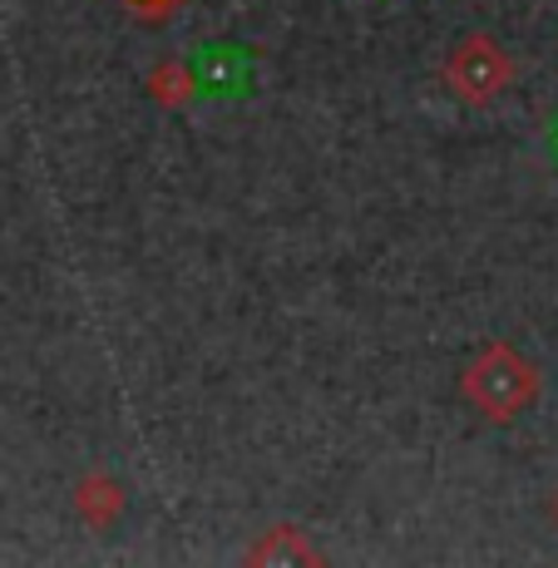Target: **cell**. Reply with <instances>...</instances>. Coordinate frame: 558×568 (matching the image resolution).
<instances>
[{
    "label": "cell",
    "instance_id": "6da1fadb",
    "mask_svg": "<svg viewBox=\"0 0 558 568\" xmlns=\"http://www.w3.org/2000/svg\"><path fill=\"white\" fill-rule=\"evenodd\" d=\"M539 386H544L539 366L509 342H489L485 352L465 366V376H459L465 406H475L489 425L519 420V415L539 400Z\"/></svg>",
    "mask_w": 558,
    "mask_h": 568
},
{
    "label": "cell",
    "instance_id": "3957f363",
    "mask_svg": "<svg viewBox=\"0 0 558 568\" xmlns=\"http://www.w3.org/2000/svg\"><path fill=\"white\" fill-rule=\"evenodd\" d=\"M193 80L207 100H243L253 90V54L237 45H207L193 60Z\"/></svg>",
    "mask_w": 558,
    "mask_h": 568
},
{
    "label": "cell",
    "instance_id": "52a82bcc",
    "mask_svg": "<svg viewBox=\"0 0 558 568\" xmlns=\"http://www.w3.org/2000/svg\"><path fill=\"white\" fill-rule=\"evenodd\" d=\"M549 159H554V163H558V124H554V129H549Z\"/></svg>",
    "mask_w": 558,
    "mask_h": 568
},
{
    "label": "cell",
    "instance_id": "ba28073f",
    "mask_svg": "<svg viewBox=\"0 0 558 568\" xmlns=\"http://www.w3.org/2000/svg\"><path fill=\"white\" fill-rule=\"evenodd\" d=\"M134 6H139V10H163L169 0H134Z\"/></svg>",
    "mask_w": 558,
    "mask_h": 568
},
{
    "label": "cell",
    "instance_id": "7a4b0ae2",
    "mask_svg": "<svg viewBox=\"0 0 558 568\" xmlns=\"http://www.w3.org/2000/svg\"><path fill=\"white\" fill-rule=\"evenodd\" d=\"M445 84L465 104H495L514 84V54L495 36H465L445 54Z\"/></svg>",
    "mask_w": 558,
    "mask_h": 568
},
{
    "label": "cell",
    "instance_id": "277c9868",
    "mask_svg": "<svg viewBox=\"0 0 558 568\" xmlns=\"http://www.w3.org/2000/svg\"><path fill=\"white\" fill-rule=\"evenodd\" d=\"M129 509V495L124 485H119L114 475H104V469H94V475H84L80 485H74V515L90 524L94 534H109L119 519H124Z\"/></svg>",
    "mask_w": 558,
    "mask_h": 568
},
{
    "label": "cell",
    "instance_id": "9c48e42d",
    "mask_svg": "<svg viewBox=\"0 0 558 568\" xmlns=\"http://www.w3.org/2000/svg\"><path fill=\"white\" fill-rule=\"evenodd\" d=\"M549 519L558 524V489H554V499H549Z\"/></svg>",
    "mask_w": 558,
    "mask_h": 568
},
{
    "label": "cell",
    "instance_id": "8992f818",
    "mask_svg": "<svg viewBox=\"0 0 558 568\" xmlns=\"http://www.w3.org/2000/svg\"><path fill=\"white\" fill-rule=\"evenodd\" d=\"M247 559H253V564H272V559H302V564H316L322 554H316L312 544L302 539V529H287V524H282V529H267V534H262V544H257L253 554H247Z\"/></svg>",
    "mask_w": 558,
    "mask_h": 568
},
{
    "label": "cell",
    "instance_id": "5b68a950",
    "mask_svg": "<svg viewBox=\"0 0 558 568\" xmlns=\"http://www.w3.org/2000/svg\"><path fill=\"white\" fill-rule=\"evenodd\" d=\"M149 94H153L159 104H169V109L189 104L193 94H199V80H193V64H189V60H163L159 70L149 74Z\"/></svg>",
    "mask_w": 558,
    "mask_h": 568
}]
</instances>
